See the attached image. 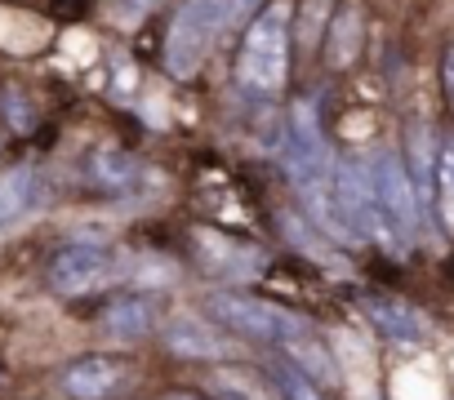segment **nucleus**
<instances>
[{
    "label": "nucleus",
    "mask_w": 454,
    "mask_h": 400,
    "mask_svg": "<svg viewBox=\"0 0 454 400\" xmlns=\"http://www.w3.org/2000/svg\"><path fill=\"white\" fill-rule=\"evenodd\" d=\"M290 76V5L286 0H272V5L250 23L241 54H237V81L250 94H281Z\"/></svg>",
    "instance_id": "f257e3e1"
},
{
    "label": "nucleus",
    "mask_w": 454,
    "mask_h": 400,
    "mask_svg": "<svg viewBox=\"0 0 454 400\" xmlns=\"http://www.w3.org/2000/svg\"><path fill=\"white\" fill-rule=\"evenodd\" d=\"M237 0H183L174 27L165 36V67L178 81H192L200 72V63L209 58L214 41L223 36V27L232 23Z\"/></svg>",
    "instance_id": "f03ea898"
},
{
    "label": "nucleus",
    "mask_w": 454,
    "mask_h": 400,
    "mask_svg": "<svg viewBox=\"0 0 454 400\" xmlns=\"http://www.w3.org/2000/svg\"><path fill=\"white\" fill-rule=\"evenodd\" d=\"M205 312L232 329L237 338H250V342H286L294 334H308V320H299L294 312L277 307V303H263V298H250L241 289H214Z\"/></svg>",
    "instance_id": "7ed1b4c3"
},
{
    "label": "nucleus",
    "mask_w": 454,
    "mask_h": 400,
    "mask_svg": "<svg viewBox=\"0 0 454 400\" xmlns=\"http://www.w3.org/2000/svg\"><path fill=\"white\" fill-rule=\"evenodd\" d=\"M330 191H334L339 210H343V219H348V227H352L356 236H365V241H374V245H383V250H392V254H401V250L410 245V241L396 232V223L387 219V210L379 205L365 165H348V160H343V165L334 169V178H330Z\"/></svg>",
    "instance_id": "20e7f679"
},
{
    "label": "nucleus",
    "mask_w": 454,
    "mask_h": 400,
    "mask_svg": "<svg viewBox=\"0 0 454 400\" xmlns=\"http://www.w3.org/2000/svg\"><path fill=\"white\" fill-rule=\"evenodd\" d=\"M59 382L72 400H116L138 382V360L121 356V351L85 356V360H72Z\"/></svg>",
    "instance_id": "39448f33"
},
{
    "label": "nucleus",
    "mask_w": 454,
    "mask_h": 400,
    "mask_svg": "<svg viewBox=\"0 0 454 400\" xmlns=\"http://www.w3.org/2000/svg\"><path fill=\"white\" fill-rule=\"evenodd\" d=\"M365 173H370V187H374V196H379V205H383L387 219L396 223V232H401L405 241L419 236L423 200H419V191H414V178H410L405 160H401L396 151H379L374 165H370Z\"/></svg>",
    "instance_id": "423d86ee"
},
{
    "label": "nucleus",
    "mask_w": 454,
    "mask_h": 400,
    "mask_svg": "<svg viewBox=\"0 0 454 400\" xmlns=\"http://www.w3.org/2000/svg\"><path fill=\"white\" fill-rule=\"evenodd\" d=\"M107 281H116V258L103 245H67L50 263V285L59 294H67V298L103 289Z\"/></svg>",
    "instance_id": "0eeeda50"
},
{
    "label": "nucleus",
    "mask_w": 454,
    "mask_h": 400,
    "mask_svg": "<svg viewBox=\"0 0 454 400\" xmlns=\"http://www.w3.org/2000/svg\"><path fill=\"white\" fill-rule=\"evenodd\" d=\"M160 342L174 356H187V360H232L241 351L237 338H227L214 316L209 320L205 316H169L165 329H160Z\"/></svg>",
    "instance_id": "6e6552de"
},
{
    "label": "nucleus",
    "mask_w": 454,
    "mask_h": 400,
    "mask_svg": "<svg viewBox=\"0 0 454 400\" xmlns=\"http://www.w3.org/2000/svg\"><path fill=\"white\" fill-rule=\"evenodd\" d=\"M196 254L205 263L209 276H223V281H254L263 272V250L246 245V241H232V236H223V232H209V227H196Z\"/></svg>",
    "instance_id": "1a4fd4ad"
},
{
    "label": "nucleus",
    "mask_w": 454,
    "mask_h": 400,
    "mask_svg": "<svg viewBox=\"0 0 454 400\" xmlns=\"http://www.w3.org/2000/svg\"><path fill=\"white\" fill-rule=\"evenodd\" d=\"M45 205V173L36 165H19L10 173H0V232L23 223Z\"/></svg>",
    "instance_id": "9d476101"
},
{
    "label": "nucleus",
    "mask_w": 454,
    "mask_h": 400,
    "mask_svg": "<svg viewBox=\"0 0 454 400\" xmlns=\"http://www.w3.org/2000/svg\"><path fill=\"white\" fill-rule=\"evenodd\" d=\"M361 45H365V14L356 0H343L339 14L325 23V63L334 72H348L361 58Z\"/></svg>",
    "instance_id": "9b49d317"
},
{
    "label": "nucleus",
    "mask_w": 454,
    "mask_h": 400,
    "mask_svg": "<svg viewBox=\"0 0 454 400\" xmlns=\"http://www.w3.org/2000/svg\"><path fill=\"white\" fill-rule=\"evenodd\" d=\"M156 307L160 303L152 294H129V298H121V303H112L103 312V329L112 338H121V342H138V338H147L156 329Z\"/></svg>",
    "instance_id": "f8f14e48"
},
{
    "label": "nucleus",
    "mask_w": 454,
    "mask_h": 400,
    "mask_svg": "<svg viewBox=\"0 0 454 400\" xmlns=\"http://www.w3.org/2000/svg\"><path fill=\"white\" fill-rule=\"evenodd\" d=\"M365 316L374 320V329L383 334V338H392V342H401V347H414V342H423V320H419V312L414 307H405V303H396V298H365Z\"/></svg>",
    "instance_id": "ddd939ff"
},
{
    "label": "nucleus",
    "mask_w": 454,
    "mask_h": 400,
    "mask_svg": "<svg viewBox=\"0 0 454 400\" xmlns=\"http://www.w3.org/2000/svg\"><path fill=\"white\" fill-rule=\"evenodd\" d=\"M281 347H286V360L299 365L312 382H325V387L339 382V365H334V356H330L321 342H312L308 334H294V338H286Z\"/></svg>",
    "instance_id": "4468645a"
},
{
    "label": "nucleus",
    "mask_w": 454,
    "mask_h": 400,
    "mask_svg": "<svg viewBox=\"0 0 454 400\" xmlns=\"http://www.w3.org/2000/svg\"><path fill=\"white\" fill-rule=\"evenodd\" d=\"M143 165L134 160V156H125V151H98L94 156V182L103 187V191H116V196H129L138 182H143Z\"/></svg>",
    "instance_id": "2eb2a0df"
},
{
    "label": "nucleus",
    "mask_w": 454,
    "mask_h": 400,
    "mask_svg": "<svg viewBox=\"0 0 454 400\" xmlns=\"http://www.w3.org/2000/svg\"><path fill=\"white\" fill-rule=\"evenodd\" d=\"M209 391L218 400H272L268 382H259L254 373H237V369H218L209 378Z\"/></svg>",
    "instance_id": "dca6fc26"
},
{
    "label": "nucleus",
    "mask_w": 454,
    "mask_h": 400,
    "mask_svg": "<svg viewBox=\"0 0 454 400\" xmlns=\"http://www.w3.org/2000/svg\"><path fill=\"white\" fill-rule=\"evenodd\" d=\"M432 191H441V205L454 223V138L436 142V165H432Z\"/></svg>",
    "instance_id": "f3484780"
},
{
    "label": "nucleus",
    "mask_w": 454,
    "mask_h": 400,
    "mask_svg": "<svg viewBox=\"0 0 454 400\" xmlns=\"http://www.w3.org/2000/svg\"><path fill=\"white\" fill-rule=\"evenodd\" d=\"M277 387H281L286 400H325V396L317 391V382H312L299 365H290V360H277Z\"/></svg>",
    "instance_id": "a211bd4d"
},
{
    "label": "nucleus",
    "mask_w": 454,
    "mask_h": 400,
    "mask_svg": "<svg viewBox=\"0 0 454 400\" xmlns=\"http://www.w3.org/2000/svg\"><path fill=\"white\" fill-rule=\"evenodd\" d=\"M330 14V0H308V5H303V23H299V45L303 50H317V41L325 36V19Z\"/></svg>",
    "instance_id": "6ab92c4d"
},
{
    "label": "nucleus",
    "mask_w": 454,
    "mask_h": 400,
    "mask_svg": "<svg viewBox=\"0 0 454 400\" xmlns=\"http://www.w3.org/2000/svg\"><path fill=\"white\" fill-rule=\"evenodd\" d=\"M441 76H445V94L454 98V45L445 50V63H441Z\"/></svg>",
    "instance_id": "aec40b11"
},
{
    "label": "nucleus",
    "mask_w": 454,
    "mask_h": 400,
    "mask_svg": "<svg viewBox=\"0 0 454 400\" xmlns=\"http://www.w3.org/2000/svg\"><path fill=\"white\" fill-rule=\"evenodd\" d=\"M165 400H200V396H192V391H174V396H165Z\"/></svg>",
    "instance_id": "412c9836"
},
{
    "label": "nucleus",
    "mask_w": 454,
    "mask_h": 400,
    "mask_svg": "<svg viewBox=\"0 0 454 400\" xmlns=\"http://www.w3.org/2000/svg\"><path fill=\"white\" fill-rule=\"evenodd\" d=\"M134 5H138V10H147V5H152V0H134Z\"/></svg>",
    "instance_id": "4be33fe9"
}]
</instances>
